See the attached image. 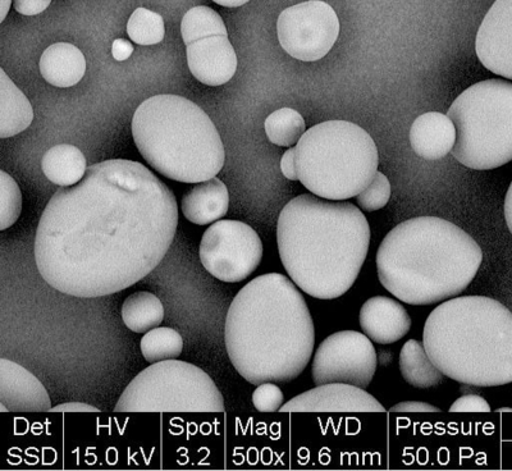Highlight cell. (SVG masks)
I'll return each mask as SVG.
<instances>
[{"instance_id": "7a4b0ae2", "label": "cell", "mask_w": 512, "mask_h": 471, "mask_svg": "<svg viewBox=\"0 0 512 471\" xmlns=\"http://www.w3.org/2000/svg\"><path fill=\"white\" fill-rule=\"evenodd\" d=\"M224 341L233 367L250 384L290 383L312 359V314L290 278L263 274L232 300Z\"/></svg>"}, {"instance_id": "d590c367", "label": "cell", "mask_w": 512, "mask_h": 471, "mask_svg": "<svg viewBox=\"0 0 512 471\" xmlns=\"http://www.w3.org/2000/svg\"><path fill=\"white\" fill-rule=\"evenodd\" d=\"M113 58L118 62L126 61L134 54V45L125 39H117L112 45Z\"/></svg>"}, {"instance_id": "f1b7e54d", "label": "cell", "mask_w": 512, "mask_h": 471, "mask_svg": "<svg viewBox=\"0 0 512 471\" xmlns=\"http://www.w3.org/2000/svg\"><path fill=\"white\" fill-rule=\"evenodd\" d=\"M22 194L15 178L0 171V231H6L20 218Z\"/></svg>"}, {"instance_id": "484cf974", "label": "cell", "mask_w": 512, "mask_h": 471, "mask_svg": "<svg viewBox=\"0 0 512 471\" xmlns=\"http://www.w3.org/2000/svg\"><path fill=\"white\" fill-rule=\"evenodd\" d=\"M141 354L150 364L177 359L184 350V340L173 328H154L141 338Z\"/></svg>"}, {"instance_id": "4fadbf2b", "label": "cell", "mask_w": 512, "mask_h": 471, "mask_svg": "<svg viewBox=\"0 0 512 471\" xmlns=\"http://www.w3.org/2000/svg\"><path fill=\"white\" fill-rule=\"evenodd\" d=\"M475 52L487 70L512 80V0H496L480 24Z\"/></svg>"}, {"instance_id": "e575fe53", "label": "cell", "mask_w": 512, "mask_h": 471, "mask_svg": "<svg viewBox=\"0 0 512 471\" xmlns=\"http://www.w3.org/2000/svg\"><path fill=\"white\" fill-rule=\"evenodd\" d=\"M391 411H405V413H410V411H414V413H440L441 410L436 408V406L425 404V402L406 401L393 406Z\"/></svg>"}, {"instance_id": "44dd1931", "label": "cell", "mask_w": 512, "mask_h": 471, "mask_svg": "<svg viewBox=\"0 0 512 471\" xmlns=\"http://www.w3.org/2000/svg\"><path fill=\"white\" fill-rule=\"evenodd\" d=\"M34 121V109L25 94L0 70V137L21 134Z\"/></svg>"}, {"instance_id": "e0dca14e", "label": "cell", "mask_w": 512, "mask_h": 471, "mask_svg": "<svg viewBox=\"0 0 512 471\" xmlns=\"http://www.w3.org/2000/svg\"><path fill=\"white\" fill-rule=\"evenodd\" d=\"M364 335L379 345H390L408 335L411 318L399 301L386 296L369 299L360 310Z\"/></svg>"}, {"instance_id": "60d3db41", "label": "cell", "mask_w": 512, "mask_h": 471, "mask_svg": "<svg viewBox=\"0 0 512 471\" xmlns=\"http://www.w3.org/2000/svg\"><path fill=\"white\" fill-rule=\"evenodd\" d=\"M497 413H512V409L511 408L498 409Z\"/></svg>"}, {"instance_id": "ab89813d", "label": "cell", "mask_w": 512, "mask_h": 471, "mask_svg": "<svg viewBox=\"0 0 512 471\" xmlns=\"http://www.w3.org/2000/svg\"><path fill=\"white\" fill-rule=\"evenodd\" d=\"M12 0H2V16H0V22L6 20L9 9H11Z\"/></svg>"}, {"instance_id": "4dcf8cb0", "label": "cell", "mask_w": 512, "mask_h": 471, "mask_svg": "<svg viewBox=\"0 0 512 471\" xmlns=\"http://www.w3.org/2000/svg\"><path fill=\"white\" fill-rule=\"evenodd\" d=\"M285 402V396L277 383L267 382L256 386L253 393L254 408L260 413H274L280 411Z\"/></svg>"}, {"instance_id": "74e56055", "label": "cell", "mask_w": 512, "mask_h": 471, "mask_svg": "<svg viewBox=\"0 0 512 471\" xmlns=\"http://www.w3.org/2000/svg\"><path fill=\"white\" fill-rule=\"evenodd\" d=\"M505 219L507 227H509V231L512 235V182L507 190L506 198H505Z\"/></svg>"}, {"instance_id": "3957f363", "label": "cell", "mask_w": 512, "mask_h": 471, "mask_svg": "<svg viewBox=\"0 0 512 471\" xmlns=\"http://www.w3.org/2000/svg\"><path fill=\"white\" fill-rule=\"evenodd\" d=\"M277 244L283 267L301 291L335 300L358 280L370 227L361 210L347 201L303 194L282 209Z\"/></svg>"}, {"instance_id": "8d00e7d4", "label": "cell", "mask_w": 512, "mask_h": 471, "mask_svg": "<svg viewBox=\"0 0 512 471\" xmlns=\"http://www.w3.org/2000/svg\"><path fill=\"white\" fill-rule=\"evenodd\" d=\"M54 413L59 411H72V413H99V409L93 405L84 404V402H67V404H61L54 406L52 409Z\"/></svg>"}, {"instance_id": "d4e9b609", "label": "cell", "mask_w": 512, "mask_h": 471, "mask_svg": "<svg viewBox=\"0 0 512 471\" xmlns=\"http://www.w3.org/2000/svg\"><path fill=\"white\" fill-rule=\"evenodd\" d=\"M181 34L186 45L210 36H228L222 17L205 6L191 8L186 13L181 22Z\"/></svg>"}, {"instance_id": "cb8c5ba5", "label": "cell", "mask_w": 512, "mask_h": 471, "mask_svg": "<svg viewBox=\"0 0 512 471\" xmlns=\"http://www.w3.org/2000/svg\"><path fill=\"white\" fill-rule=\"evenodd\" d=\"M121 315L123 323L130 331L146 333L162 324L164 306L154 294L140 291L127 297L122 305Z\"/></svg>"}, {"instance_id": "ba28073f", "label": "cell", "mask_w": 512, "mask_h": 471, "mask_svg": "<svg viewBox=\"0 0 512 471\" xmlns=\"http://www.w3.org/2000/svg\"><path fill=\"white\" fill-rule=\"evenodd\" d=\"M456 127L451 154L477 171L496 169L512 160V82L480 81L461 93L448 109Z\"/></svg>"}, {"instance_id": "8992f818", "label": "cell", "mask_w": 512, "mask_h": 471, "mask_svg": "<svg viewBox=\"0 0 512 471\" xmlns=\"http://www.w3.org/2000/svg\"><path fill=\"white\" fill-rule=\"evenodd\" d=\"M132 136L149 166L184 184L212 180L226 160L216 125L184 96L162 94L146 99L132 118Z\"/></svg>"}, {"instance_id": "83f0119b", "label": "cell", "mask_w": 512, "mask_h": 471, "mask_svg": "<svg viewBox=\"0 0 512 471\" xmlns=\"http://www.w3.org/2000/svg\"><path fill=\"white\" fill-rule=\"evenodd\" d=\"M127 34L139 45L159 44L166 34L163 17L146 8H137L127 22Z\"/></svg>"}, {"instance_id": "d6986e66", "label": "cell", "mask_w": 512, "mask_h": 471, "mask_svg": "<svg viewBox=\"0 0 512 471\" xmlns=\"http://www.w3.org/2000/svg\"><path fill=\"white\" fill-rule=\"evenodd\" d=\"M182 213L187 221L207 226L226 216L230 208V194L219 178L200 182L182 199Z\"/></svg>"}, {"instance_id": "8fae6325", "label": "cell", "mask_w": 512, "mask_h": 471, "mask_svg": "<svg viewBox=\"0 0 512 471\" xmlns=\"http://www.w3.org/2000/svg\"><path fill=\"white\" fill-rule=\"evenodd\" d=\"M281 47L292 58L317 62L327 56L340 35L335 9L322 0H309L288 7L278 17Z\"/></svg>"}, {"instance_id": "d6a6232c", "label": "cell", "mask_w": 512, "mask_h": 471, "mask_svg": "<svg viewBox=\"0 0 512 471\" xmlns=\"http://www.w3.org/2000/svg\"><path fill=\"white\" fill-rule=\"evenodd\" d=\"M52 0H13V7L20 15L38 16L47 11Z\"/></svg>"}, {"instance_id": "5b68a950", "label": "cell", "mask_w": 512, "mask_h": 471, "mask_svg": "<svg viewBox=\"0 0 512 471\" xmlns=\"http://www.w3.org/2000/svg\"><path fill=\"white\" fill-rule=\"evenodd\" d=\"M423 344L445 377L465 386L512 383V313L491 297H455L425 322Z\"/></svg>"}, {"instance_id": "1f68e13d", "label": "cell", "mask_w": 512, "mask_h": 471, "mask_svg": "<svg viewBox=\"0 0 512 471\" xmlns=\"http://www.w3.org/2000/svg\"><path fill=\"white\" fill-rule=\"evenodd\" d=\"M450 411L454 413V411H460V413H468V411H477V413H488L491 411V406H489L488 402L478 395H464L460 397L459 400H456L454 404L451 405Z\"/></svg>"}, {"instance_id": "277c9868", "label": "cell", "mask_w": 512, "mask_h": 471, "mask_svg": "<svg viewBox=\"0 0 512 471\" xmlns=\"http://www.w3.org/2000/svg\"><path fill=\"white\" fill-rule=\"evenodd\" d=\"M482 263L478 242L463 228L438 217L400 223L377 251L379 282L409 305H432L460 295Z\"/></svg>"}, {"instance_id": "f35d334b", "label": "cell", "mask_w": 512, "mask_h": 471, "mask_svg": "<svg viewBox=\"0 0 512 471\" xmlns=\"http://www.w3.org/2000/svg\"><path fill=\"white\" fill-rule=\"evenodd\" d=\"M214 3L219 4V6L227 7V8H237L244 6V4L249 3L250 0H213Z\"/></svg>"}, {"instance_id": "836d02e7", "label": "cell", "mask_w": 512, "mask_h": 471, "mask_svg": "<svg viewBox=\"0 0 512 471\" xmlns=\"http://www.w3.org/2000/svg\"><path fill=\"white\" fill-rule=\"evenodd\" d=\"M281 171L283 176L290 181H299L296 168V149L290 148L287 150L281 159Z\"/></svg>"}, {"instance_id": "9a60e30c", "label": "cell", "mask_w": 512, "mask_h": 471, "mask_svg": "<svg viewBox=\"0 0 512 471\" xmlns=\"http://www.w3.org/2000/svg\"><path fill=\"white\" fill-rule=\"evenodd\" d=\"M52 409L48 391L34 374L15 361L0 359L2 413H38Z\"/></svg>"}, {"instance_id": "f546056e", "label": "cell", "mask_w": 512, "mask_h": 471, "mask_svg": "<svg viewBox=\"0 0 512 471\" xmlns=\"http://www.w3.org/2000/svg\"><path fill=\"white\" fill-rule=\"evenodd\" d=\"M391 195L390 181L382 172H377L376 177L373 178L367 189L356 196V201L365 212H377V210L386 207Z\"/></svg>"}, {"instance_id": "7c38bea8", "label": "cell", "mask_w": 512, "mask_h": 471, "mask_svg": "<svg viewBox=\"0 0 512 471\" xmlns=\"http://www.w3.org/2000/svg\"><path fill=\"white\" fill-rule=\"evenodd\" d=\"M377 363V352L370 338L355 331L333 333L315 352L313 381L317 386L347 383L367 388L376 374Z\"/></svg>"}, {"instance_id": "4316f807", "label": "cell", "mask_w": 512, "mask_h": 471, "mask_svg": "<svg viewBox=\"0 0 512 471\" xmlns=\"http://www.w3.org/2000/svg\"><path fill=\"white\" fill-rule=\"evenodd\" d=\"M269 141L278 146H292L299 143L306 132L303 116L295 109L282 108L268 116L264 123Z\"/></svg>"}, {"instance_id": "ac0fdd59", "label": "cell", "mask_w": 512, "mask_h": 471, "mask_svg": "<svg viewBox=\"0 0 512 471\" xmlns=\"http://www.w3.org/2000/svg\"><path fill=\"white\" fill-rule=\"evenodd\" d=\"M410 144L420 158L440 160L452 152L456 143V127L447 114L424 113L410 128Z\"/></svg>"}, {"instance_id": "ffe728a7", "label": "cell", "mask_w": 512, "mask_h": 471, "mask_svg": "<svg viewBox=\"0 0 512 471\" xmlns=\"http://www.w3.org/2000/svg\"><path fill=\"white\" fill-rule=\"evenodd\" d=\"M40 73L44 80L57 88L79 84L86 72V59L81 50L70 43L50 45L41 54Z\"/></svg>"}, {"instance_id": "30bf717a", "label": "cell", "mask_w": 512, "mask_h": 471, "mask_svg": "<svg viewBox=\"0 0 512 471\" xmlns=\"http://www.w3.org/2000/svg\"><path fill=\"white\" fill-rule=\"evenodd\" d=\"M201 264L214 278L227 283L245 281L263 259V242L249 224L217 221L204 232L199 250Z\"/></svg>"}, {"instance_id": "5bb4252c", "label": "cell", "mask_w": 512, "mask_h": 471, "mask_svg": "<svg viewBox=\"0 0 512 471\" xmlns=\"http://www.w3.org/2000/svg\"><path fill=\"white\" fill-rule=\"evenodd\" d=\"M282 413L290 411H351V413H383L382 404L364 388L347 383L320 384L294 397L282 406Z\"/></svg>"}, {"instance_id": "603a6c76", "label": "cell", "mask_w": 512, "mask_h": 471, "mask_svg": "<svg viewBox=\"0 0 512 471\" xmlns=\"http://www.w3.org/2000/svg\"><path fill=\"white\" fill-rule=\"evenodd\" d=\"M400 372L406 383L420 390L437 387L445 379V374L429 358L424 344L416 340H410L402 346Z\"/></svg>"}, {"instance_id": "6da1fadb", "label": "cell", "mask_w": 512, "mask_h": 471, "mask_svg": "<svg viewBox=\"0 0 512 471\" xmlns=\"http://www.w3.org/2000/svg\"><path fill=\"white\" fill-rule=\"evenodd\" d=\"M177 226L175 195L160 178L134 160H105L49 200L36 230V267L64 295L117 294L163 262Z\"/></svg>"}, {"instance_id": "52a82bcc", "label": "cell", "mask_w": 512, "mask_h": 471, "mask_svg": "<svg viewBox=\"0 0 512 471\" xmlns=\"http://www.w3.org/2000/svg\"><path fill=\"white\" fill-rule=\"evenodd\" d=\"M295 149L299 181L319 198H356L378 172L377 145L355 123H319L301 136Z\"/></svg>"}, {"instance_id": "7402d4cb", "label": "cell", "mask_w": 512, "mask_h": 471, "mask_svg": "<svg viewBox=\"0 0 512 471\" xmlns=\"http://www.w3.org/2000/svg\"><path fill=\"white\" fill-rule=\"evenodd\" d=\"M45 177L54 185L70 187L82 180L88 171L85 155L76 146H53L41 160Z\"/></svg>"}, {"instance_id": "9c48e42d", "label": "cell", "mask_w": 512, "mask_h": 471, "mask_svg": "<svg viewBox=\"0 0 512 471\" xmlns=\"http://www.w3.org/2000/svg\"><path fill=\"white\" fill-rule=\"evenodd\" d=\"M224 400L203 369L180 360H164L137 374L123 391L114 410L221 413Z\"/></svg>"}, {"instance_id": "2e32d148", "label": "cell", "mask_w": 512, "mask_h": 471, "mask_svg": "<svg viewBox=\"0 0 512 471\" xmlns=\"http://www.w3.org/2000/svg\"><path fill=\"white\" fill-rule=\"evenodd\" d=\"M187 64L196 80L221 86L235 76L237 56L228 36H210L187 45Z\"/></svg>"}]
</instances>
